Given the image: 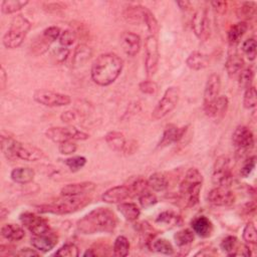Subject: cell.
Wrapping results in <instances>:
<instances>
[{"label": "cell", "mask_w": 257, "mask_h": 257, "mask_svg": "<svg viewBox=\"0 0 257 257\" xmlns=\"http://www.w3.org/2000/svg\"><path fill=\"white\" fill-rule=\"evenodd\" d=\"M255 165H256V157L252 156V157L248 158L240 170V175L243 178H247L254 170Z\"/></svg>", "instance_id": "53"}, {"label": "cell", "mask_w": 257, "mask_h": 257, "mask_svg": "<svg viewBox=\"0 0 257 257\" xmlns=\"http://www.w3.org/2000/svg\"><path fill=\"white\" fill-rule=\"evenodd\" d=\"M76 118V114L74 111L72 110H66L64 111L62 114H61V119L62 121L64 122H70V121H73L75 120Z\"/></svg>", "instance_id": "58"}, {"label": "cell", "mask_w": 257, "mask_h": 257, "mask_svg": "<svg viewBox=\"0 0 257 257\" xmlns=\"http://www.w3.org/2000/svg\"><path fill=\"white\" fill-rule=\"evenodd\" d=\"M210 204L218 207H229L235 203V194L225 187H216L212 189L207 196Z\"/></svg>", "instance_id": "15"}, {"label": "cell", "mask_w": 257, "mask_h": 257, "mask_svg": "<svg viewBox=\"0 0 257 257\" xmlns=\"http://www.w3.org/2000/svg\"><path fill=\"white\" fill-rule=\"evenodd\" d=\"M131 190L128 188V186H124V185H119V186H115L112 187L108 190H106L102 196H101V200L104 203H108V204H115V203H120L122 201H124L125 199H127L128 197H131Z\"/></svg>", "instance_id": "20"}, {"label": "cell", "mask_w": 257, "mask_h": 257, "mask_svg": "<svg viewBox=\"0 0 257 257\" xmlns=\"http://www.w3.org/2000/svg\"><path fill=\"white\" fill-rule=\"evenodd\" d=\"M193 232L196 233L199 237L208 238L212 235L214 227L211 220L206 216L196 217L191 223Z\"/></svg>", "instance_id": "24"}, {"label": "cell", "mask_w": 257, "mask_h": 257, "mask_svg": "<svg viewBox=\"0 0 257 257\" xmlns=\"http://www.w3.org/2000/svg\"><path fill=\"white\" fill-rule=\"evenodd\" d=\"M118 212L121 214V216L126 220V221H136L140 215H141V210L135 203H120L117 206Z\"/></svg>", "instance_id": "33"}, {"label": "cell", "mask_w": 257, "mask_h": 257, "mask_svg": "<svg viewBox=\"0 0 257 257\" xmlns=\"http://www.w3.org/2000/svg\"><path fill=\"white\" fill-rule=\"evenodd\" d=\"M91 199L87 196H61L48 204H42L36 207L39 213L65 215L74 213L90 203Z\"/></svg>", "instance_id": "3"}, {"label": "cell", "mask_w": 257, "mask_h": 257, "mask_svg": "<svg viewBox=\"0 0 257 257\" xmlns=\"http://www.w3.org/2000/svg\"><path fill=\"white\" fill-rule=\"evenodd\" d=\"M33 98L36 102L50 107L65 106L71 102V98L68 94L56 92L48 89L36 90L33 94Z\"/></svg>", "instance_id": "11"}, {"label": "cell", "mask_w": 257, "mask_h": 257, "mask_svg": "<svg viewBox=\"0 0 257 257\" xmlns=\"http://www.w3.org/2000/svg\"><path fill=\"white\" fill-rule=\"evenodd\" d=\"M35 176V172L33 169L31 168H27V167H18L12 170L10 177L11 180L14 183L17 184H21V185H25L30 183Z\"/></svg>", "instance_id": "27"}, {"label": "cell", "mask_w": 257, "mask_h": 257, "mask_svg": "<svg viewBox=\"0 0 257 257\" xmlns=\"http://www.w3.org/2000/svg\"><path fill=\"white\" fill-rule=\"evenodd\" d=\"M248 29V24L246 21H240L234 25H232L227 33L228 41L231 44H237L243 37V35L246 33Z\"/></svg>", "instance_id": "32"}, {"label": "cell", "mask_w": 257, "mask_h": 257, "mask_svg": "<svg viewBox=\"0 0 257 257\" xmlns=\"http://www.w3.org/2000/svg\"><path fill=\"white\" fill-rule=\"evenodd\" d=\"M180 97V90L177 86H170L164 92V95L155 106L152 117L155 120L161 119L169 114L178 104Z\"/></svg>", "instance_id": "7"}, {"label": "cell", "mask_w": 257, "mask_h": 257, "mask_svg": "<svg viewBox=\"0 0 257 257\" xmlns=\"http://www.w3.org/2000/svg\"><path fill=\"white\" fill-rule=\"evenodd\" d=\"M160 53L157 36L150 35L145 41V68L148 76H153L159 65Z\"/></svg>", "instance_id": "10"}, {"label": "cell", "mask_w": 257, "mask_h": 257, "mask_svg": "<svg viewBox=\"0 0 257 257\" xmlns=\"http://www.w3.org/2000/svg\"><path fill=\"white\" fill-rule=\"evenodd\" d=\"M19 219L21 224L33 235H40L50 231L47 220L37 214L31 212H23L20 214Z\"/></svg>", "instance_id": "13"}, {"label": "cell", "mask_w": 257, "mask_h": 257, "mask_svg": "<svg viewBox=\"0 0 257 257\" xmlns=\"http://www.w3.org/2000/svg\"><path fill=\"white\" fill-rule=\"evenodd\" d=\"M54 255L61 257H77L79 255V251L75 244L65 243L54 253Z\"/></svg>", "instance_id": "48"}, {"label": "cell", "mask_w": 257, "mask_h": 257, "mask_svg": "<svg viewBox=\"0 0 257 257\" xmlns=\"http://www.w3.org/2000/svg\"><path fill=\"white\" fill-rule=\"evenodd\" d=\"M243 240L247 245H255L257 242V231L252 221L247 222L243 229Z\"/></svg>", "instance_id": "43"}, {"label": "cell", "mask_w": 257, "mask_h": 257, "mask_svg": "<svg viewBox=\"0 0 257 257\" xmlns=\"http://www.w3.org/2000/svg\"><path fill=\"white\" fill-rule=\"evenodd\" d=\"M253 76H254V72L252 70L251 67H247V68H243L240 73L238 74V83L239 86L246 89L249 86L252 85V80H253Z\"/></svg>", "instance_id": "45"}, {"label": "cell", "mask_w": 257, "mask_h": 257, "mask_svg": "<svg viewBox=\"0 0 257 257\" xmlns=\"http://www.w3.org/2000/svg\"><path fill=\"white\" fill-rule=\"evenodd\" d=\"M28 3L27 0H4L1 3V11L4 14H12L24 8Z\"/></svg>", "instance_id": "40"}, {"label": "cell", "mask_w": 257, "mask_h": 257, "mask_svg": "<svg viewBox=\"0 0 257 257\" xmlns=\"http://www.w3.org/2000/svg\"><path fill=\"white\" fill-rule=\"evenodd\" d=\"M120 44L126 55L135 56L141 49V37L134 32L125 31L120 35Z\"/></svg>", "instance_id": "21"}, {"label": "cell", "mask_w": 257, "mask_h": 257, "mask_svg": "<svg viewBox=\"0 0 257 257\" xmlns=\"http://www.w3.org/2000/svg\"><path fill=\"white\" fill-rule=\"evenodd\" d=\"M95 184L92 182H80L65 185L61 188V196H86L95 190Z\"/></svg>", "instance_id": "22"}, {"label": "cell", "mask_w": 257, "mask_h": 257, "mask_svg": "<svg viewBox=\"0 0 257 257\" xmlns=\"http://www.w3.org/2000/svg\"><path fill=\"white\" fill-rule=\"evenodd\" d=\"M130 190H131V194L135 195V196H139L141 195L143 192L147 191L149 189V185H148V180H145L141 177L136 178L131 185L128 186Z\"/></svg>", "instance_id": "49"}, {"label": "cell", "mask_w": 257, "mask_h": 257, "mask_svg": "<svg viewBox=\"0 0 257 257\" xmlns=\"http://www.w3.org/2000/svg\"><path fill=\"white\" fill-rule=\"evenodd\" d=\"M92 55V50L85 44H78L74 49L72 55V66L73 67H80L85 64L90 56Z\"/></svg>", "instance_id": "28"}, {"label": "cell", "mask_w": 257, "mask_h": 257, "mask_svg": "<svg viewBox=\"0 0 257 257\" xmlns=\"http://www.w3.org/2000/svg\"><path fill=\"white\" fill-rule=\"evenodd\" d=\"M148 185H149V188L153 189L154 191L162 192L168 188L169 182L167 177L164 174L154 173L148 179Z\"/></svg>", "instance_id": "35"}, {"label": "cell", "mask_w": 257, "mask_h": 257, "mask_svg": "<svg viewBox=\"0 0 257 257\" xmlns=\"http://www.w3.org/2000/svg\"><path fill=\"white\" fill-rule=\"evenodd\" d=\"M15 156H16V159L27 161V162H35V161H39L46 158L42 150L32 145L22 144L20 142L17 145Z\"/></svg>", "instance_id": "17"}, {"label": "cell", "mask_w": 257, "mask_h": 257, "mask_svg": "<svg viewBox=\"0 0 257 257\" xmlns=\"http://www.w3.org/2000/svg\"><path fill=\"white\" fill-rule=\"evenodd\" d=\"M63 163L67 166V168L71 172H77L85 166L86 159L82 156H74V157H70V158L65 159L63 161Z\"/></svg>", "instance_id": "47"}, {"label": "cell", "mask_w": 257, "mask_h": 257, "mask_svg": "<svg viewBox=\"0 0 257 257\" xmlns=\"http://www.w3.org/2000/svg\"><path fill=\"white\" fill-rule=\"evenodd\" d=\"M213 184L217 187L229 188L233 182V174L230 168V159L227 156H220L216 159L213 173Z\"/></svg>", "instance_id": "8"}, {"label": "cell", "mask_w": 257, "mask_h": 257, "mask_svg": "<svg viewBox=\"0 0 257 257\" xmlns=\"http://www.w3.org/2000/svg\"><path fill=\"white\" fill-rule=\"evenodd\" d=\"M69 55V49L64 46H59L53 51V57L55 58V61L58 63L64 62Z\"/></svg>", "instance_id": "56"}, {"label": "cell", "mask_w": 257, "mask_h": 257, "mask_svg": "<svg viewBox=\"0 0 257 257\" xmlns=\"http://www.w3.org/2000/svg\"><path fill=\"white\" fill-rule=\"evenodd\" d=\"M255 208H256L255 203H254V202H250V203H247V204L245 205L244 210H245V212H246L247 214H249V213H251V212H254V211H255Z\"/></svg>", "instance_id": "62"}, {"label": "cell", "mask_w": 257, "mask_h": 257, "mask_svg": "<svg viewBox=\"0 0 257 257\" xmlns=\"http://www.w3.org/2000/svg\"><path fill=\"white\" fill-rule=\"evenodd\" d=\"M117 225L115 214L108 208L93 209L76 223V228L81 234L111 233Z\"/></svg>", "instance_id": "1"}, {"label": "cell", "mask_w": 257, "mask_h": 257, "mask_svg": "<svg viewBox=\"0 0 257 257\" xmlns=\"http://www.w3.org/2000/svg\"><path fill=\"white\" fill-rule=\"evenodd\" d=\"M229 105V100L226 95H219L213 102L204 105L205 113L210 117L222 116L226 113Z\"/></svg>", "instance_id": "23"}, {"label": "cell", "mask_w": 257, "mask_h": 257, "mask_svg": "<svg viewBox=\"0 0 257 257\" xmlns=\"http://www.w3.org/2000/svg\"><path fill=\"white\" fill-rule=\"evenodd\" d=\"M151 250L165 254V255H172L174 254V248L171 242H169L167 239L159 238L154 239L151 245Z\"/></svg>", "instance_id": "39"}, {"label": "cell", "mask_w": 257, "mask_h": 257, "mask_svg": "<svg viewBox=\"0 0 257 257\" xmlns=\"http://www.w3.org/2000/svg\"><path fill=\"white\" fill-rule=\"evenodd\" d=\"M76 150H77V145L72 141L60 143L58 146V151L62 155H71L75 153Z\"/></svg>", "instance_id": "55"}, {"label": "cell", "mask_w": 257, "mask_h": 257, "mask_svg": "<svg viewBox=\"0 0 257 257\" xmlns=\"http://www.w3.org/2000/svg\"><path fill=\"white\" fill-rule=\"evenodd\" d=\"M65 7V4L61 2H52V3H46L44 5V8L49 12H56L58 10H62Z\"/></svg>", "instance_id": "57"}, {"label": "cell", "mask_w": 257, "mask_h": 257, "mask_svg": "<svg viewBox=\"0 0 257 257\" xmlns=\"http://www.w3.org/2000/svg\"><path fill=\"white\" fill-rule=\"evenodd\" d=\"M138 197H139V202H140L141 206L145 209H148L158 203V199H157L156 195L153 194L152 192H150L149 190L143 192Z\"/></svg>", "instance_id": "51"}, {"label": "cell", "mask_w": 257, "mask_h": 257, "mask_svg": "<svg viewBox=\"0 0 257 257\" xmlns=\"http://www.w3.org/2000/svg\"><path fill=\"white\" fill-rule=\"evenodd\" d=\"M186 64L193 70H201L209 65V56L200 51H193L186 59Z\"/></svg>", "instance_id": "26"}, {"label": "cell", "mask_w": 257, "mask_h": 257, "mask_svg": "<svg viewBox=\"0 0 257 257\" xmlns=\"http://www.w3.org/2000/svg\"><path fill=\"white\" fill-rule=\"evenodd\" d=\"M31 29L30 21L23 15L15 16L10 24L9 29L3 36V44L7 49H15L19 47L29 30Z\"/></svg>", "instance_id": "5"}, {"label": "cell", "mask_w": 257, "mask_h": 257, "mask_svg": "<svg viewBox=\"0 0 257 257\" xmlns=\"http://www.w3.org/2000/svg\"><path fill=\"white\" fill-rule=\"evenodd\" d=\"M255 14V2H244L237 10L238 18L244 20L251 19Z\"/></svg>", "instance_id": "44"}, {"label": "cell", "mask_w": 257, "mask_h": 257, "mask_svg": "<svg viewBox=\"0 0 257 257\" xmlns=\"http://www.w3.org/2000/svg\"><path fill=\"white\" fill-rule=\"evenodd\" d=\"M232 144L237 154H246L254 147V136L246 125H238L232 134Z\"/></svg>", "instance_id": "12"}, {"label": "cell", "mask_w": 257, "mask_h": 257, "mask_svg": "<svg viewBox=\"0 0 257 257\" xmlns=\"http://www.w3.org/2000/svg\"><path fill=\"white\" fill-rule=\"evenodd\" d=\"M238 239L235 236H227L225 237L221 244L220 247L221 249L228 255V256H236L238 254Z\"/></svg>", "instance_id": "38"}, {"label": "cell", "mask_w": 257, "mask_h": 257, "mask_svg": "<svg viewBox=\"0 0 257 257\" xmlns=\"http://www.w3.org/2000/svg\"><path fill=\"white\" fill-rule=\"evenodd\" d=\"M203 183V176L196 168L187 171L180 184V196L186 202L187 207H194L199 202L200 192Z\"/></svg>", "instance_id": "4"}, {"label": "cell", "mask_w": 257, "mask_h": 257, "mask_svg": "<svg viewBox=\"0 0 257 257\" xmlns=\"http://www.w3.org/2000/svg\"><path fill=\"white\" fill-rule=\"evenodd\" d=\"M75 39H76V33L71 29H65V30L61 31L58 41H59L60 46L68 47L74 43Z\"/></svg>", "instance_id": "52"}, {"label": "cell", "mask_w": 257, "mask_h": 257, "mask_svg": "<svg viewBox=\"0 0 257 257\" xmlns=\"http://www.w3.org/2000/svg\"><path fill=\"white\" fill-rule=\"evenodd\" d=\"M108 147L115 152H122L126 144V140L122 133L120 132H109L104 137Z\"/></svg>", "instance_id": "31"}, {"label": "cell", "mask_w": 257, "mask_h": 257, "mask_svg": "<svg viewBox=\"0 0 257 257\" xmlns=\"http://www.w3.org/2000/svg\"><path fill=\"white\" fill-rule=\"evenodd\" d=\"M45 137L57 144L68 141H85L89 138V135L76 128L75 126H53L45 131Z\"/></svg>", "instance_id": "6"}, {"label": "cell", "mask_w": 257, "mask_h": 257, "mask_svg": "<svg viewBox=\"0 0 257 257\" xmlns=\"http://www.w3.org/2000/svg\"><path fill=\"white\" fill-rule=\"evenodd\" d=\"M139 88L143 93L154 94L157 91L158 86H157V83L152 80H143L142 82L139 83Z\"/></svg>", "instance_id": "54"}, {"label": "cell", "mask_w": 257, "mask_h": 257, "mask_svg": "<svg viewBox=\"0 0 257 257\" xmlns=\"http://www.w3.org/2000/svg\"><path fill=\"white\" fill-rule=\"evenodd\" d=\"M143 20L147 25V28L151 35L157 36L159 32V24L155 15L147 8L143 6Z\"/></svg>", "instance_id": "37"}, {"label": "cell", "mask_w": 257, "mask_h": 257, "mask_svg": "<svg viewBox=\"0 0 257 257\" xmlns=\"http://www.w3.org/2000/svg\"><path fill=\"white\" fill-rule=\"evenodd\" d=\"M61 30L57 26H49L45 28L40 35H38L31 43L30 49L35 56L45 53L50 45L59 38Z\"/></svg>", "instance_id": "9"}, {"label": "cell", "mask_w": 257, "mask_h": 257, "mask_svg": "<svg viewBox=\"0 0 257 257\" xmlns=\"http://www.w3.org/2000/svg\"><path fill=\"white\" fill-rule=\"evenodd\" d=\"M245 61L239 53H232L228 56L225 62V68L230 77L238 76L240 71L243 69Z\"/></svg>", "instance_id": "25"}, {"label": "cell", "mask_w": 257, "mask_h": 257, "mask_svg": "<svg viewBox=\"0 0 257 257\" xmlns=\"http://www.w3.org/2000/svg\"><path fill=\"white\" fill-rule=\"evenodd\" d=\"M18 141H16L15 139H13L12 137L9 136H5L4 134H2L1 136V150L3 155L5 156V158L7 160L10 161H15L16 156H15V152H16V148L18 145Z\"/></svg>", "instance_id": "30"}, {"label": "cell", "mask_w": 257, "mask_h": 257, "mask_svg": "<svg viewBox=\"0 0 257 257\" xmlns=\"http://www.w3.org/2000/svg\"><path fill=\"white\" fill-rule=\"evenodd\" d=\"M176 4L179 6V8L181 10H187L191 5V3L189 1H186V0L185 1H177Z\"/></svg>", "instance_id": "61"}, {"label": "cell", "mask_w": 257, "mask_h": 257, "mask_svg": "<svg viewBox=\"0 0 257 257\" xmlns=\"http://www.w3.org/2000/svg\"><path fill=\"white\" fill-rule=\"evenodd\" d=\"M194 232L190 229H183L178 231L175 235H174V240L175 243L179 246V247H185L190 245L193 241H194Z\"/></svg>", "instance_id": "41"}, {"label": "cell", "mask_w": 257, "mask_h": 257, "mask_svg": "<svg viewBox=\"0 0 257 257\" xmlns=\"http://www.w3.org/2000/svg\"><path fill=\"white\" fill-rule=\"evenodd\" d=\"M95 255H96V253L93 252V249H88V250H86V251L83 253V256H84V257H86V256H95Z\"/></svg>", "instance_id": "64"}, {"label": "cell", "mask_w": 257, "mask_h": 257, "mask_svg": "<svg viewBox=\"0 0 257 257\" xmlns=\"http://www.w3.org/2000/svg\"><path fill=\"white\" fill-rule=\"evenodd\" d=\"M1 235L8 241H19L25 236V232L19 225L5 224L1 227Z\"/></svg>", "instance_id": "29"}, {"label": "cell", "mask_w": 257, "mask_h": 257, "mask_svg": "<svg viewBox=\"0 0 257 257\" xmlns=\"http://www.w3.org/2000/svg\"><path fill=\"white\" fill-rule=\"evenodd\" d=\"M221 88V78L218 74L212 73L206 82L205 89H204V102L203 106L213 102L220 93Z\"/></svg>", "instance_id": "19"}, {"label": "cell", "mask_w": 257, "mask_h": 257, "mask_svg": "<svg viewBox=\"0 0 257 257\" xmlns=\"http://www.w3.org/2000/svg\"><path fill=\"white\" fill-rule=\"evenodd\" d=\"M186 131H187V126L179 127L175 124H169L165 128V131L162 135V138L159 142L158 147L165 148V147H168L170 145L180 142L182 140V138L184 137Z\"/></svg>", "instance_id": "18"}, {"label": "cell", "mask_w": 257, "mask_h": 257, "mask_svg": "<svg viewBox=\"0 0 257 257\" xmlns=\"http://www.w3.org/2000/svg\"><path fill=\"white\" fill-rule=\"evenodd\" d=\"M242 51L247 56L249 60H254L256 58V40L255 38L251 37L246 39L242 43Z\"/></svg>", "instance_id": "50"}, {"label": "cell", "mask_w": 257, "mask_h": 257, "mask_svg": "<svg viewBox=\"0 0 257 257\" xmlns=\"http://www.w3.org/2000/svg\"><path fill=\"white\" fill-rule=\"evenodd\" d=\"M123 67L122 59L115 53H102L93 61L90 75L94 83L107 86L115 81Z\"/></svg>", "instance_id": "2"}, {"label": "cell", "mask_w": 257, "mask_h": 257, "mask_svg": "<svg viewBox=\"0 0 257 257\" xmlns=\"http://www.w3.org/2000/svg\"><path fill=\"white\" fill-rule=\"evenodd\" d=\"M211 5L213 6V8H215V10L217 12H224L225 9L227 8V2L226 1H213L211 2Z\"/></svg>", "instance_id": "59"}, {"label": "cell", "mask_w": 257, "mask_h": 257, "mask_svg": "<svg viewBox=\"0 0 257 257\" xmlns=\"http://www.w3.org/2000/svg\"><path fill=\"white\" fill-rule=\"evenodd\" d=\"M123 17L131 23H139L141 20H143V6H128L123 12Z\"/></svg>", "instance_id": "42"}, {"label": "cell", "mask_w": 257, "mask_h": 257, "mask_svg": "<svg viewBox=\"0 0 257 257\" xmlns=\"http://www.w3.org/2000/svg\"><path fill=\"white\" fill-rule=\"evenodd\" d=\"M1 85H2V89L4 88L5 86V82H6V79H7V76H6V73H5V70L3 67H1Z\"/></svg>", "instance_id": "63"}, {"label": "cell", "mask_w": 257, "mask_h": 257, "mask_svg": "<svg viewBox=\"0 0 257 257\" xmlns=\"http://www.w3.org/2000/svg\"><path fill=\"white\" fill-rule=\"evenodd\" d=\"M156 221L157 223L164 224L170 227H179L183 224V218L179 214L172 211L162 212L161 214H159Z\"/></svg>", "instance_id": "34"}, {"label": "cell", "mask_w": 257, "mask_h": 257, "mask_svg": "<svg viewBox=\"0 0 257 257\" xmlns=\"http://www.w3.org/2000/svg\"><path fill=\"white\" fill-rule=\"evenodd\" d=\"M113 255L117 257H124L130 251V242L125 236H117L113 243Z\"/></svg>", "instance_id": "36"}, {"label": "cell", "mask_w": 257, "mask_h": 257, "mask_svg": "<svg viewBox=\"0 0 257 257\" xmlns=\"http://www.w3.org/2000/svg\"><path fill=\"white\" fill-rule=\"evenodd\" d=\"M17 255H20V256H38L39 253L36 252L33 249H30V248H23L17 253Z\"/></svg>", "instance_id": "60"}, {"label": "cell", "mask_w": 257, "mask_h": 257, "mask_svg": "<svg viewBox=\"0 0 257 257\" xmlns=\"http://www.w3.org/2000/svg\"><path fill=\"white\" fill-rule=\"evenodd\" d=\"M243 104L245 108L251 109L254 108L257 104V94L255 86L251 85L245 89L244 97H243Z\"/></svg>", "instance_id": "46"}, {"label": "cell", "mask_w": 257, "mask_h": 257, "mask_svg": "<svg viewBox=\"0 0 257 257\" xmlns=\"http://www.w3.org/2000/svg\"><path fill=\"white\" fill-rule=\"evenodd\" d=\"M192 29L195 35L201 40H206L209 37L210 21L205 8H199L194 13L192 18Z\"/></svg>", "instance_id": "14"}, {"label": "cell", "mask_w": 257, "mask_h": 257, "mask_svg": "<svg viewBox=\"0 0 257 257\" xmlns=\"http://www.w3.org/2000/svg\"><path fill=\"white\" fill-rule=\"evenodd\" d=\"M57 242H58V236L51 231H48L40 235H33L31 237L32 246L36 250L43 253H46L52 250L56 246Z\"/></svg>", "instance_id": "16"}]
</instances>
